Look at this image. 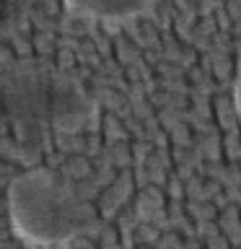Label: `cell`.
I'll use <instances>...</instances> for the list:
<instances>
[{"label": "cell", "instance_id": "obj_1", "mask_svg": "<svg viewBox=\"0 0 241 249\" xmlns=\"http://www.w3.org/2000/svg\"><path fill=\"white\" fill-rule=\"evenodd\" d=\"M8 218L16 236L36 247H54L93 226V208L47 169L23 171L8 187Z\"/></svg>", "mask_w": 241, "mask_h": 249}, {"label": "cell", "instance_id": "obj_2", "mask_svg": "<svg viewBox=\"0 0 241 249\" xmlns=\"http://www.w3.org/2000/svg\"><path fill=\"white\" fill-rule=\"evenodd\" d=\"M5 114L23 135L75 127L93 114V101L73 75L21 62L3 73Z\"/></svg>", "mask_w": 241, "mask_h": 249}, {"label": "cell", "instance_id": "obj_3", "mask_svg": "<svg viewBox=\"0 0 241 249\" xmlns=\"http://www.w3.org/2000/svg\"><path fill=\"white\" fill-rule=\"evenodd\" d=\"M155 0H65V8L75 16L86 18H104V21H122L148 11Z\"/></svg>", "mask_w": 241, "mask_h": 249}, {"label": "cell", "instance_id": "obj_4", "mask_svg": "<svg viewBox=\"0 0 241 249\" xmlns=\"http://www.w3.org/2000/svg\"><path fill=\"white\" fill-rule=\"evenodd\" d=\"M36 0H3V8H5V16L11 18L13 13H23L29 5H34Z\"/></svg>", "mask_w": 241, "mask_h": 249}, {"label": "cell", "instance_id": "obj_5", "mask_svg": "<svg viewBox=\"0 0 241 249\" xmlns=\"http://www.w3.org/2000/svg\"><path fill=\"white\" fill-rule=\"evenodd\" d=\"M233 104L241 114V54H239V70H236V86H233Z\"/></svg>", "mask_w": 241, "mask_h": 249}]
</instances>
